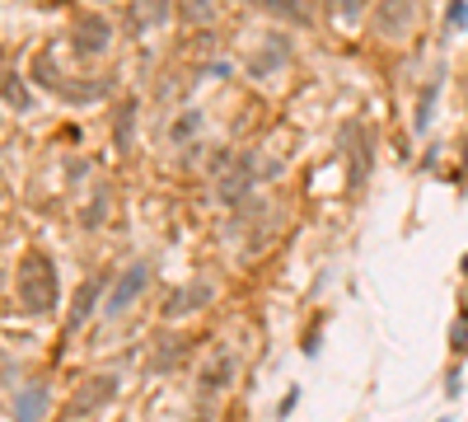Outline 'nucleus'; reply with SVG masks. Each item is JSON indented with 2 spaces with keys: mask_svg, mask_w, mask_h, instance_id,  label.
<instances>
[{
  "mask_svg": "<svg viewBox=\"0 0 468 422\" xmlns=\"http://www.w3.org/2000/svg\"><path fill=\"white\" fill-rule=\"evenodd\" d=\"M19 291H24V305H28V310H52V305H56V277H52V263L33 254V258L24 263Z\"/></svg>",
  "mask_w": 468,
  "mask_h": 422,
  "instance_id": "obj_1",
  "label": "nucleus"
},
{
  "mask_svg": "<svg viewBox=\"0 0 468 422\" xmlns=\"http://www.w3.org/2000/svg\"><path fill=\"white\" fill-rule=\"evenodd\" d=\"M417 24V0H379L375 5V33L379 38H403Z\"/></svg>",
  "mask_w": 468,
  "mask_h": 422,
  "instance_id": "obj_2",
  "label": "nucleus"
},
{
  "mask_svg": "<svg viewBox=\"0 0 468 422\" xmlns=\"http://www.w3.org/2000/svg\"><path fill=\"white\" fill-rule=\"evenodd\" d=\"M108 47V24L99 14H80L75 19V52L80 56H99Z\"/></svg>",
  "mask_w": 468,
  "mask_h": 422,
  "instance_id": "obj_3",
  "label": "nucleus"
},
{
  "mask_svg": "<svg viewBox=\"0 0 468 422\" xmlns=\"http://www.w3.org/2000/svg\"><path fill=\"white\" fill-rule=\"evenodd\" d=\"M145 282H150V272H145V267L136 263V267H131V272H127V277L117 282V291L108 296V310H104V315H108V319H113V315H122V310H127L131 300L141 296V287H145Z\"/></svg>",
  "mask_w": 468,
  "mask_h": 422,
  "instance_id": "obj_4",
  "label": "nucleus"
},
{
  "mask_svg": "<svg viewBox=\"0 0 468 422\" xmlns=\"http://www.w3.org/2000/svg\"><path fill=\"white\" fill-rule=\"evenodd\" d=\"M113 390H117L113 380H89V385H84V390L71 399V418H89L94 408H104L108 399H113Z\"/></svg>",
  "mask_w": 468,
  "mask_h": 422,
  "instance_id": "obj_5",
  "label": "nucleus"
},
{
  "mask_svg": "<svg viewBox=\"0 0 468 422\" xmlns=\"http://www.w3.org/2000/svg\"><path fill=\"white\" fill-rule=\"evenodd\" d=\"M225 380H230V362H225V357H211L207 366H202V375H197V390H202V395H215Z\"/></svg>",
  "mask_w": 468,
  "mask_h": 422,
  "instance_id": "obj_6",
  "label": "nucleus"
},
{
  "mask_svg": "<svg viewBox=\"0 0 468 422\" xmlns=\"http://www.w3.org/2000/svg\"><path fill=\"white\" fill-rule=\"evenodd\" d=\"M113 85H104V80H89V85H66L61 89V99H71V104H89V99H104Z\"/></svg>",
  "mask_w": 468,
  "mask_h": 422,
  "instance_id": "obj_7",
  "label": "nucleus"
},
{
  "mask_svg": "<svg viewBox=\"0 0 468 422\" xmlns=\"http://www.w3.org/2000/svg\"><path fill=\"white\" fill-rule=\"evenodd\" d=\"M99 291H104V277H94V282H84V291H80L75 296V315H71V324H84V319H89V305H94V300H99Z\"/></svg>",
  "mask_w": 468,
  "mask_h": 422,
  "instance_id": "obj_8",
  "label": "nucleus"
},
{
  "mask_svg": "<svg viewBox=\"0 0 468 422\" xmlns=\"http://www.w3.org/2000/svg\"><path fill=\"white\" fill-rule=\"evenodd\" d=\"M43 408H47V390H24L19 395V422L43 418Z\"/></svg>",
  "mask_w": 468,
  "mask_h": 422,
  "instance_id": "obj_9",
  "label": "nucleus"
},
{
  "mask_svg": "<svg viewBox=\"0 0 468 422\" xmlns=\"http://www.w3.org/2000/svg\"><path fill=\"white\" fill-rule=\"evenodd\" d=\"M131 118H136V104H122V118H117V146H122V151H131Z\"/></svg>",
  "mask_w": 468,
  "mask_h": 422,
  "instance_id": "obj_10",
  "label": "nucleus"
},
{
  "mask_svg": "<svg viewBox=\"0 0 468 422\" xmlns=\"http://www.w3.org/2000/svg\"><path fill=\"white\" fill-rule=\"evenodd\" d=\"M445 28H468V0H449V10H445Z\"/></svg>",
  "mask_w": 468,
  "mask_h": 422,
  "instance_id": "obj_11",
  "label": "nucleus"
},
{
  "mask_svg": "<svg viewBox=\"0 0 468 422\" xmlns=\"http://www.w3.org/2000/svg\"><path fill=\"white\" fill-rule=\"evenodd\" d=\"M431 108H436V85H426V89H421V108H417V132H426V122H431Z\"/></svg>",
  "mask_w": 468,
  "mask_h": 422,
  "instance_id": "obj_12",
  "label": "nucleus"
},
{
  "mask_svg": "<svg viewBox=\"0 0 468 422\" xmlns=\"http://www.w3.org/2000/svg\"><path fill=\"white\" fill-rule=\"evenodd\" d=\"M262 5H267L272 14H281V19H305V14H300V0H262Z\"/></svg>",
  "mask_w": 468,
  "mask_h": 422,
  "instance_id": "obj_13",
  "label": "nucleus"
},
{
  "mask_svg": "<svg viewBox=\"0 0 468 422\" xmlns=\"http://www.w3.org/2000/svg\"><path fill=\"white\" fill-rule=\"evenodd\" d=\"M33 76L43 80V85H56V61H52V56H47V52H43V56H38V61H33Z\"/></svg>",
  "mask_w": 468,
  "mask_h": 422,
  "instance_id": "obj_14",
  "label": "nucleus"
},
{
  "mask_svg": "<svg viewBox=\"0 0 468 422\" xmlns=\"http://www.w3.org/2000/svg\"><path fill=\"white\" fill-rule=\"evenodd\" d=\"M141 10H145L150 24H164L169 19V0H141Z\"/></svg>",
  "mask_w": 468,
  "mask_h": 422,
  "instance_id": "obj_15",
  "label": "nucleus"
},
{
  "mask_svg": "<svg viewBox=\"0 0 468 422\" xmlns=\"http://www.w3.org/2000/svg\"><path fill=\"white\" fill-rule=\"evenodd\" d=\"M5 99H10L14 108H24V104H28L24 94H19V80H14V76H5Z\"/></svg>",
  "mask_w": 468,
  "mask_h": 422,
  "instance_id": "obj_16",
  "label": "nucleus"
},
{
  "mask_svg": "<svg viewBox=\"0 0 468 422\" xmlns=\"http://www.w3.org/2000/svg\"><path fill=\"white\" fill-rule=\"evenodd\" d=\"M468 347V315L459 319V329H454V352H464Z\"/></svg>",
  "mask_w": 468,
  "mask_h": 422,
  "instance_id": "obj_17",
  "label": "nucleus"
},
{
  "mask_svg": "<svg viewBox=\"0 0 468 422\" xmlns=\"http://www.w3.org/2000/svg\"><path fill=\"white\" fill-rule=\"evenodd\" d=\"M464 272H468V258H464Z\"/></svg>",
  "mask_w": 468,
  "mask_h": 422,
  "instance_id": "obj_18",
  "label": "nucleus"
}]
</instances>
